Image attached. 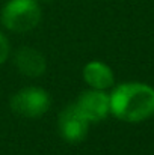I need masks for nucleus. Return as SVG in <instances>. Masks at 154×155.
<instances>
[{
    "label": "nucleus",
    "mask_w": 154,
    "mask_h": 155,
    "mask_svg": "<svg viewBox=\"0 0 154 155\" xmlns=\"http://www.w3.org/2000/svg\"><path fill=\"white\" fill-rule=\"evenodd\" d=\"M109 100L110 113L125 122H142L154 114V89L144 83H122Z\"/></svg>",
    "instance_id": "obj_1"
},
{
    "label": "nucleus",
    "mask_w": 154,
    "mask_h": 155,
    "mask_svg": "<svg viewBox=\"0 0 154 155\" xmlns=\"http://www.w3.org/2000/svg\"><path fill=\"white\" fill-rule=\"evenodd\" d=\"M41 6L38 0H8L0 12L5 29L15 33L33 30L41 21Z\"/></svg>",
    "instance_id": "obj_2"
},
{
    "label": "nucleus",
    "mask_w": 154,
    "mask_h": 155,
    "mask_svg": "<svg viewBox=\"0 0 154 155\" xmlns=\"http://www.w3.org/2000/svg\"><path fill=\"white\" fill-rule=\"evenodd\" d=\"M51 98L49 92L38 86H27L20 89L11 98V108L27 119H38L50 108Z\"/></svg>",
    "instance_id": "obj_3"
},
{
    "label": "nucleus",
    "mask_w": 154,
    "mask_h": 155,
    "mask_svg": "<svg viewBox=\"0 0 154 155\" xmlns=\"http://www.w3.org/2000/svg\"><path fill=\"white\" fill-rule=\"evenodd\" d=\"M89 120L79 111L74 104H68L59 114L57 128L62 139L68 143H80L89 131Z\"/></svg>",
    "instance_id": "obj_4"
},
{
    "label": "nucleus",
    "mask_w": 154,
    "mask_h": 155,
    "mask_svg": "<svg viewBox=\"0 0 154 155\" xmlns=\"http://www.w3.org/2000/svg\"><path fill=\"white\" fill-rule=\"evenodd\" d=\"M74 105L79 108V111L89 120V122H100L107 117L110 113V100L109 95L104 91L98 89H88L83 91Z\"/></svg>",
    "instance_id": "obj_5"
},
{
    "label": "nucleus",
    "mask_w": 154,
    "mask_h": 155,
    "mask_svg": "<svg viewBox=\"0 0 154 155\" xmlns=\"http://www.w3.org/2000/svg\"><path fill=\"white\" fill-rule=\"evenodd\" d=\"M14 63L20 74L30 78L41 77L47 69V60L44 54L32 47L18 48L14 56Z\"/></svg>",
    "instance_id": "obj_6"
},
{
    "label": "nucleus",
    "mask_w": 154,
    "mask_h": 155,
    "mask_svg": "<svg viewBox=\"0 0 154 155\" xmlns=\"http://www.w3.org/2000/svg\"><path fill=\"white\" fill-rule=\"evenodd\" d=\"M83 80L92 89L106 91L113 84L115 75L109 65L100 60H92L88 62L83 68Z\"/></svg>",
    "instance_id": "obj_7"
},
{
    "label": "nucleus",
    "mask_w": 154,
    "mask_h": 155,
    "mask_svg": "<svg viewBox=\"0 0 154 155\" xmlns=\"http://www.w3.org/2000/svg\"><path fill=\"white\" fill-rule=\"evenodd\" d=\"M9 53H11V45H9V41L8 38L0 32V65H3L8 57H9Z\"/></svg>",
    "instance_id": "obj_8"
},
{
    "label": "nucleus",
    "mask_w": 154,
    "mask_h": 155,
    "mask_svg": "<svg viewBox=\"0 0 154 155\" xmlns=\"http://www.w3.org/2000/svg\"><path fill=\"white\" fill-rule=\"evenodd\" d=\"M38 2H44V3H50V2H53V0H38Z\"/></svg>",
    "instance_id": "obj_9"
}]
</instances>
